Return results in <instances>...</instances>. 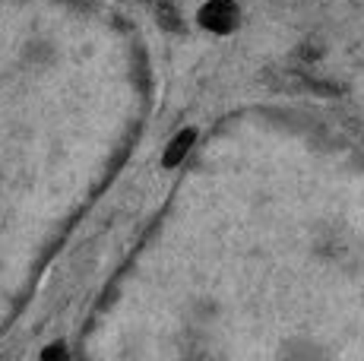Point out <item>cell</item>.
Masks as SVG:
<instances>
[{"label":"cell","mask_w":364,"mask_h":361,"mask_svg":"<svg viewBox=\"0 0 364 361\" xmlns=\"http://www.w3.org/2000/svg\"><path fill=\"white\" fill-rule=\"evenodd\" d=\"M193 140H197V130H193V127L181 130V134L174 136L171 143H168V149H165V156H162V165H165V168H174V165L184 162V156L193 149Z\"/></svg>","instance_id":"obj_2"},{"label":"cell","mask_w":364,"mask_h":361,"mask_svg":"<svg viewBox=\"0 0 364 361\" xmlns=\"http://www.w3.org/2000/svg\"><path fill=\"white\" fill-rule=\"evenodd\" d=\"M60 355H67V349H64V345H51V349H45V352H41V358H60Z\"/></svg>","instance_id":"obj_3"},{"label":"cell","mask_w":364,"mask_h":361,"mask_svg":"<svg viewBox=\"0 0 364 361\" xmlns=\"http://www.w3.org/2000/svg\"><path fill=\"white\" fill-rule=\"evenodd\" d=\"M197 19L203 29L215 32V36H228L237 26V6L235 0H209V4H203Z\"/></svg>","instance_id":"obj_1"}]
</instances>
